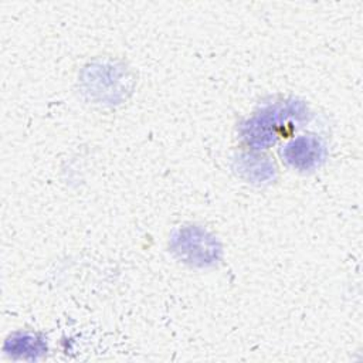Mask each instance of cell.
Returning a JSON list of instances; mask_svg holds the SVG:
<instances>
[{"label": "cell", "instance_id": "obj_2", "mask_svg": "<svg viewBox=\"0 0 363 363\" xmlns=\"http://www.w3.org/2000/svg\"><path fill=\"white\" fill-rule=\"evenodd\" d=\"M173 251L186 262L194 265H206L217 259L220 248L216 245L213 237L200 228H183L172 240Z\"/></svg>", "mask_w": 363, "mask_h": 363}, {"label": "cell", "instance_id": "obj_3", "mask_svg": "<svg viewBox=\"0 0 363 363\" xmlns=\"http://www.w3.org/2000/svg\"><path fill=\"white\" fill-rule=\"evenodd\" d=\"M325 146L315 136H299L282 149V157L288 164L301 170L318 167L325 159Z\"/></svg>", "mask_w": 363, "mask_h": 363}, {"label": "cell", "instance_id": "obj_4", "mask_svg": "<svg viewBox=\"0 0 363 363\" xmlns=\"http://www.w3.org/2000/svg\"><path fill=\"white\" fill-rule=\"evenodd\" d=\"M4 350L23 359H38L47 352V345L41 337L33 333H14L6 340Z\"/></svg>", "mask_w": 363, "mask_h": 363}, {"label": "cell", "instance_id": "obj_1", "mask_svg": "<svg viewBox=\"0 0 363 363\" xmlns=\"http://www.w3.org/2000/svg\"><path fill=\"white\" fill-rule=\"evenodd\" d=\"M303 113L302 105L298 102L279 104L265 108L255 116H252L242 129L244 139L255 147H264L275 142L278 129L291 116L301 118Z\"/></svg>", "mask_w": 363, "mask_h": 363}]
</instances>
